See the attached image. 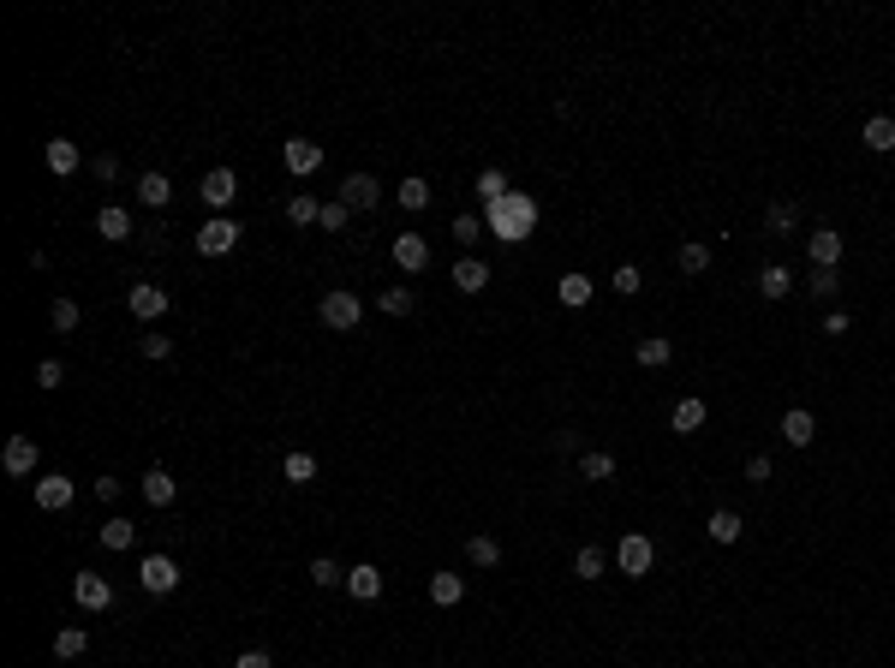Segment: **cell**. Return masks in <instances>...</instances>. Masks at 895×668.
Here are the masks:
<instances>
[{
    "label": "cell",
    "mask_w": 895,
    "mask_h": 668,
    "mask_svg": "<svg viewBox=\"0 0 895 668\" xmlns=\"http://www.w3.org/2000/svg\"><path fill=\"white\" fill-rule=\"evenodd\" d=\"M483 221H490V233H496L501 245H520V239H531V228H538V198H526V191H508L501 203H490V209H483Z\"/></svg>",
    "instance_id": "6da1fadb"
},
{
    "label": "cell",
    "mask_w": 895,
    "mask_h": 668,
    "mask_svg": "<svg viewBox=\"0 0 895 668\" xmlns=\"http://www.w3.org/2000/svg\"><path fill=\"white\" fill-rule=\"evenodd\" d=\"M316 316H323V328H358V316H365V305H358V293H346V286H335V293H323V305H316Z\"/></svg>",
    "instance_id": "7a4b0ae2"
},
{
    "label": "cell",
    "mask_w": 895,
    "mask_h": 668,
    "mask_svg": "<svg viewBox=\"0 0 895 668\" xmlns=\"http://www.w3.org/2000/svg\"><path fill=\"white\" fill-rule=\"evenodd\" d=\"M138 585L150 591V597H168L173 585H180V561H173V555H143L138 561Z\"/></svg>",
    "instance_id": "3957f363"
},
{
    "label": "cell",
    "mask_w": 895,
    "mask_h": 668,
    "mask_svg": "<svg viewBox=\"0 0 895 668\" xmlns=\"http://www.w3.org/2000/svg\"><path fill=\"white\" fill-rule=\"evenodd\" d=\"M239 239H245V233H239V221H233V215H215V221H203L198 251H203V257H228Z\"/></svg>",
    "instance_id": "277c9868"
},
{
    "label": "cell",
    "mask_w": 895,
    "mask_h": 668,
    "mask_svg": "<svg viewBox=\"0 0 895 668\" xmlns=\"http://www.w3.org/2000/svg\"><path fill=\"white\" fill-rule=\"evenodd\" d=\"M72 603H78V609H108V603H114V585L84 567V573H72Z\"/></svg>",
    "instance_id": "5b68a950"
},
{
    "label": "cell",
    "mask_w": 895,
    "mask_h": 668,
    "mask_svg": "<svg viewBox=\"0 0 895 668\" xmlns=\"http://www.w3.org/2000/svg\"><path fill=\"white\" fill-rule=\"evenodd\" d=\"M198 198L209 203V209H228V203L239 198V173H233V168H209V173H203V185H198Z\"/></svg>",
    "instance_id": "8992f818"
},
{
    "label": "cell",
    "mask_w": 895,
    "mask_h": 668,
    "mask_svg": "<svg viewBox=\"0 0 895 668\" xmlns=\"http://www.w3.org/2000/svg\"><path fill=\"white\" fill-rule=\"evenodd\" d=\"M341 203L346 209H376V203H383V185H376V173H346L341 179Z\"/></svg>",
    "instance_id": "52a82bcc"
},
{
    "label": "cell",
    "mask_w": 895,
    "mask_h": 668,
    "mask_svg": "<svg viewBox=\"0 0 895 668\" xmlns=\"http://www.w3.org/2000/svg\"><path fill=\"white\" fill-rule=\"evenodd\" d=\"M651 561H657V543L639 537V531H633V537H621V549H615V567L633 573V579H639V573H651Z\"/></svg>",
    "instance_id": "ba28073f"
},
{
    "label": "cell",
    "mask_w": 895,
    "mask_h": 668,
    "mask_svg": "<svg viewBox=\"0 0 895 668\" xmlns=\"http://www.w3.org/2000/svg\"><path fill=\"white\" fill-rule=\"evenodd\" d=\"M281 161H287V173H316L323 168V143H311V138H287V150H281Z\"/></svg>",
    "instance_id": "9c48e42d"
},
{
    "label": "cell",
    "mask_w": 895,
    "mask_h": 668,
    "mask_svg": "<svg viewBox=\"0 0 895 668\" xmlns=\"http://www.w3.org/2000/svg\"><path fill=\"white\" fill-rule=\"evenodd\" d=\"M126 305H131V316H138V323H156V316H168V293H161V286H150V281L131 286Z\"/></svg>",
    "instance_id": "30bf717a"
},
{
    "label": "cell",
    "mask_w": 895,
    "mask_h": 668,
    "mask_svg": "<svg viewBox=\"0 0 895 668\" xmlns=\"http://www.w3.org/2000/svg\"><path fill=\"white\" fill-rule=\"evenodd\" d=\"M173 496H180V478H173L168 466L143 471V501H150V508H173Z\"/></svg>",
    "instance_id": "8fae6325"
},
{
    "label": "cell",
    "mask_w": 895,
    "mask_h": 668,
    "mask_svg": "<svg viewBox=\"0 0 895 668\" xmlns=\"http://www.w3.org/2000/svg\"><path fill=\"white\" fill-rule=\"evenodd\" d=\"M806 251H812V269H836L848 245H841V233H836V228H818V233L806 239Z\"/></svg>",
    "instance_id": "7c38bea8"
},
{
    "label": "cell",
    "mask_w": 895,
    "mask_h": 668,
    "mask_svg": "<svg viewBox=\"0 0 895 668\" xmlns=\"http://www.w3.org/2000/svg\"><path fill=\"white\" fill-rule=\"evenodd\" d=\"M0 466H6V478H30V471H36V441L13 436L6 441V454H0Z\"/></svg>",
    "instance_id": "4fadbf2b"
},
{
    "label": "cell",
    "mask_w": 895,
    "mask_h": 668,
    "mask_svg": "<svg viewBox=\"0 0 895 668\" xmlns=\"http://www.w3.org/2000/svg\"><path fill=\"white\" fill-rule=\"evenodd\" d=\"M394 263H400L406 275H424V269H430V245L418 239V233H400V239H394Z\"/></svg>",
    "instance_id": "5bb4252c"
},
{
    "label": "cell",
    "mask_w": 895,
    "mask_h": 668,
    "mask_svg": "<svg viewBox=\"0 0 895 668\" xmlns=\"http://www.w3.org/2000/svg\"><path fill=\"white\" fill-rule=\"evenodd\" d=\"M346 591H353L358 603H376L383 597V573L370 567V561H358V567H346Z\"/></svg>",
    "instance_id": "9a60e30c"
},
{
    "label": "cell",
    "mask_w": 895,
    "mask_h": 668,
    "mask_svg": "<svg viewBox=\"0 0 895 668\" xmlns=\"http://www.w3.org/2000/svg\"><path fill=\"white\" fill-rule=\"evenodd\" d=\"M758 293H764V299H788V293H794V269H788V263H764V269H758Z\"/></svg>",
    "instance_id": "2e32d148"
},
{
    "label": "cell",
    "mask_w": 895,
    "mask_h": 668,
    "mask_svg": "<svg viewBox=\"0 0 895 668\" xmlns=\"http://www.w3.org/2000/svg\"><path fill=\"white\" fill-rule=\"evenodd\" d=\"M36 508L43 513L72 508V478H36Z\"/></svg>",
    "instance_id": "e0dca14e"
},
{
    "label": "cell",
    "mask_w": 895,
    "mask_h": 668,
    "mask_svg": "<svg viewBox=\"0 0 895 668\" xmlns=\"http://www.w3.org/2000/svg\"><path fill=\"white\" fill-rule=\"evenodd\" d=\"M96 233H102V239H138V233H131V209H120V203H108V209H102L96 215Z\"/></svg>",
    "instance_id": "ac0fdd59"
},
{
    "label": "cell",
    "mask_w": 895,
    "mask_h": 668,
    "mask_svg": "<svg viewBox=\"0 0 895 668\" xmlns=\"http://www.w3.org/2000/svg\"><path fill=\"white\" fill-rule=\"evenodd\" d=\"M812 436H818V424H812V412H806V406L782 412V441H788V448H806Z\"/></svg>",
    "instance_id": "d6986e66"
},
{
    "label": "cell",
    "mask_w": 895,
    "mask_h": 668,
    "mask_svg": "<svg viewBox=\"0 0 895 668\" xmlns=\"http://www.w3.org/2000/svg\"><path fill=\"white\" fill-rule=\"evenodd\" d=\"M168 198H173L168 173H138V203L143 209H168Z\"/></svg>",
    "instance_id": "ffe728a7"
},
{
    "label": "cell",
    "mask_w": 895,
    "mask_h": 668,
    "mask_svg": "<svg viewBox=\"0 0 895 668\" xmlns=\"http://www.w3.org/2000/svg\"><path fill=\"white\" fill-rule=\"evenodd\" d=\"M603 573H609V555L597 549V543H585V549L573 555V579H585V585H591V579H603Z\"/></svg>",
    "instance_id": "44dd1931"
},
{
    "label": "cell",
    "mask_w": 895,
    "mask_h": 668,
    "mask_svg": "<svg viewBox=\"0 0 895 668\" xmlns=\"http://www.w3.org/2000/svg\"><path fill=\"white\" fill-rule=\"evenodd\" d=\"M555 293H561V305H568V311H585V305H591V275H561V286H555Z\"/></svg>",
    "instance_id": "7402d4cb"
},
{
    "label": "cell",
    "mask_w": 895,
    "mask_h": 668,
    "mask_svg": "<svg viewBox=\"0 0 895 668\" xmlns=\"http://www.w3.org/2000/svg\"><path fill=\"white\" fill-rule=\"evenodd\" d=\"M48 173H78V143L72 138H48Z\"/></svg>",
    "instance_id": "603a6c76"
},
{
    "label": "cell",
    "mask_w": 895,
    "mask_h": 668,
    "mask_svg": "<svg viewBox=\"0 0 895 668\" xmlns=\"http://www.w3.org/2000/svg\"><path fill=\"white\" fill-rule=\"evenodd\" d=\"M454 286L460 293H483V286H490V269H483L478 257H460L454 263Z\"/></svg>",
    "instance_id": "cb8c5ba5"
},
{
    "label": "cell",
    "mask_w": 895,
    "mask_h": 668,
    "mask_svg": "<svg viewBox=\"0 0 895 668\" xmlns=\"http://www.w3.org/2000/svg\"><path fill=\"white\" fill-rule=\"evenodd\" d=\"M460 597H466V579H460V573H436V579H430V603H442V609H454Z\"/></svg>",
    "instance_id": "d4e9b609"
},
{
    "label": "cell",
    "mask_w": 895,
    "mask_h": 668,
    "mask_svg": "<svg viewBox=\"0 0 895 668\" xmlns=\"http://www.w3.org/2000/svg\"><path fill=\"white\" fill-rule=\"evenodd\" d=\"M860 138H866V150H878V156H890V150H895V120H890V114L866 120V131H860Z\"/></svg>",
    "instance_id": "484cf974"
},
{
    "label": "cell",
    "mask_w": 895,
    "mask_h": 668,
    "mask_svg": "<svg viewBox=\"0 0 895 668\" xmlns=\"http://www.w3.org/2000/svg\"><path fill=\"white\" fill-rule=\"evenodd\" d=\"M579 478H585V484H609V478H615V454H603V448H591V454L579 460Z\"/></svg>",
    "instance_id": "4316f807"
},
{
    "label": "cell",
    "mask_w": 895,
    "mask_h": 668,
    "mask_svg": "<svg viewBox=\"0 0 895 668\" xmlns=\"http://www.w3.org/2000/svg\"><path fill=\"white\" fill-rule=\"evenodd\" d=\"M84 651H90V633H84V626H66V633H54V656H60V663H78Z\"/></svg>",
    "instance_id": "83f0119b"
},
{
    "label": "cell",
    "mask_w": 895,
    "mask_h": 668,
    "mask_svg": "<svg viewBox=\"0 0 895 668\" xmlns=\"http://www.w3.org/2000/svg\"><path fill=\"white\" fill-rule=\"evenodd\" d=\"M394 203H400V209H413V215L430 209V185L418 179V173H413V179H400V185H394Z\"/></svg>",
    "instance_id": "f1b7e54d"
},
{
    "label": "cell",
    "mask_w": 895,
    "mask_h": 668,
    "mask_svg": "<svg viewBox=\"0 0 895 668\" xmlns=\"http://www.w3.org/2000/svg\"><path fill=\"white\" fill-rule=\"evenodd\" d=\"M633 358H639V364H645V370H663V364H668V358H675V346H668V341H663V334H645V341H639V353H633Z\"/></svg>",
    "instance_id": "f546056e"
},
{
    "label": "cell",
    "mask_w": 895,
    "mask_h": 668,
    "mask_svg": "<svg viewBox=\"0 0 895 668\" xmlns=\"http://www.w3.org/2000/svg\"><path fill=\"white\" fill-rule=\"evenodd\" d=\"M675 263H681V275H705V269H711V245H705V239H686Z\"/></svg>",
    "instance_id": "4dcf8cb0"
},
{
    "label": "cell",
    "mask_w": 895,
    "mask_h": 668,
    "mask_svg": "<svg viewBox=\"0 0 895 668\" xmlns=\"http://www.w3.org/2000/svg\"><path fill=\"white\" fill-rule=\"evenodd\" d=\"M668 424L681 430V436H693V430H705V400H681V406H675V418H668Z\"/></svg>",
    "instance_id": "1f68e13d"
},
{
    "label": "cell",
    "mask_w": 895,
    "mask_h": 668,
    "mask_svg": "<svg viewBox=\"0 0 895 668\" xmlns=\"http://www.w3.org/2000/svg\"><path fill=\"white\" fill-rule=\"evenodd\" d=\"M281 478H287L293 489H305V484L316 478V460H311V454H287V460H281Z\"/></svg>",
    "instance_id": "d6a6232c"
},
{
    "label": "cell",
    "mask_w": 895,
    "mask_h": 668,
    "mask_svg": "<svg viewBox=\"0 0 895 668\" xmlns=\"http://www.w3.org/2000/svg\"><path fill=\"white\" fill-rule=\"evenodd\" d=\"M705 531H711L716 543H734V537H740V513H734V508H716L711 519H705Z\"/></svg>",
    "instance_id": "836d02e7"
},
{
    "label": "cell",
    "mask_w": 895,
    "mask_h": 668,
    "mask_svg": "<svg viewBox=\"0 0 895 668\" xmlns=\"http://www.w3.org/2000/svg\"><path fill=\"white\" fill-rule=\"evenodd\" d=\"M478 198H483V209H490V203H501V198H508V173L483 168V173H478Z\"/></svg>",
    "instance_id": "e575fe53"
},
{
    "label": "cell",
    "mask_w": 895,
    "mask_h": 668,
    "mask_svg": "<svg viewBox=\"0 0 895 668\" xmlns=\"http://www.w3.org/2000/svg\"><path fill=\"white\" fill-rule=\"evenodd\" d=\"M287 221H293V228H316V221H323V203L316 198H293L287 203Z\"/></svg>",
    "instance_id": "d590c367"
},
{
    "label": "cell",
    "mask_w": 895,
    "mask_h": 668,
    "mask_svg": "<svg viewBox=\"0 0 895 668\" xmlns=\"http://www.w3.org/2000/svg\"><path fill=\"white\" fill-rule=\"evenodd\" d=\"M806 293H812V299H836V293H841V275L836 269H812L806 275Z\"/></svg>",
    "instance_id": "8d00e7d4"
},
{
    "label": "cell",
    "mask_w": 895,
    "mask_h": 668,
    "mask_svg": "<svg viewBox=\"0 0 895 668\" xmlns=\"http://www.w3.org/2000/svg\"><path fill=\"white\" fill-rule=\"evenodd\" d=\"M383 311L388 316H413L418 311V293H413V286H388V293H383Z\"/></svg>",
    "instance_id": "74e56055"
},
{
    "label": "cell",
    "mask_w": 895,
    "mask_h": 668,
    "mask_svg": "<svg viewBox=\"0 0 895 668\" xmlns=\"http://www.w3.org/2000/svg\"><path fill=\"white\" fill-rule=\"evenodd\" d=\"M131 537H138L131 519H108V526H102V549H131Z\"/></svg>",
    "instance_id": "f35d334b"
},
{
    "label": "cell",
    "mask_w": 895,
    "mask_h": 668,
    "mask_svg": "<svg viewBox=\"0 0 895 668\" xmlns=\"http://www.w3.org/2000/svg\"><path fill=\"white\" fill-rule=\"evenodd\" d=\"M466 555H472V567H496V561H501V543L496 537H472Z\"/></svg>",
    "instance_id": "ab89813d"
},
{
    "label": "cell",
    "mask_w": 895,
    "mask_h": 668,
    "mask_svg": "<svg viewBox=\"0 0 895 668\" xmlns=\"http://www.w3.org/2000/svg\"><path fill=\"white\" fill-rule=\"evenodd\" d=\"M311 579L328 591V585H346V567H341V561H328V555H316V561H311Z\"/></svg>",
    "instance_id": "60d3db41"
},
{
    "label": "cell",
    "mask_w": 895,
    "mask_h": 668,
    "mask_svg": "<svg viewBox=\"0 0 895 668\" xmlns=\"http://www.w3.org/2000/svg\"><path fill=\"white\" fill-rule=\"evenodd\" d=\"M794 221H800L794 203H770V215H764V228H770V233H794Z\"/></svg>",
    "instance_id": "b9f144b4"
},
{
    "label": "cell",
    "mask_w": 895,
    "mask_h": 668,
    "mask_svg": "<svg viewBox=\"0 0 895 668\" xmlns=\"http://www.w3.org/2000/svg\"><path fill=\"white\" fill-rule=\"evenodd\" d=\"M346 221H353V209H346V203L335 198V203H323V221H316V228H323V233H341Z\"/></svg>",
    "instance_id": "7bdbcfd3"
},
{
    "label": "cell",
    "mask_w": 895,
    "mask_h": 668,
    "mask_svg": "<svg viewBox=\"0 0 895 668\" xmlns=\"http://www.w3.org/2000/svg\"><path fill=\"white\" fill-rule=\"evenodd\" d=\"M66 382V364H60V358H43V364H36V388H60Z\"/></svg>",
    "instance_id": "ee69618b"
},
{
    "label": "cell",
    "mask_w": 895,
    "mask_h": 668,
    "mask_svg": "<svg viewBox=\"0 0 895 668\" xmlns=\"http://www.w3.org/2000/svg\"><path fill=\"white\" fill-rule=\"evenodd\" d=\"M48 316H54L60 334H72V328H78V305H72V299H54V311H48Z\"/></svg>",
    "instance_id": "f6af8a7d"
},
{
    "label": "cell",
    "mask_w": 895,
    "mask_h": 668,
    "mask_svg": "<svg viewBox=\"0 0 895 668\" xmlns=\"http://www.w3.org/2000/svg\"><path fill=\"white\" fill-rule=\"evenodd\" d=\"M478 233H483V221H478V215H466V209H460V215H454V239H460V245H472Z\"/></svg>",
    "instance_id": "bcb514c9"
},
{
    "label": "cell",
    "mask_w": 895,
    "mask_h": 668,
    "mask_svg": "<svg viewBox=\"0 0 895 668\" xmlns=\"http://www.w3.org/2000/svg\"><path fill=\"white\" fill-rule=\"evenodd\" d=\"M615 293H627V299L639 293V269H633V263H621V269H615Z\"/></svg>",
    "instance_id": "7dc6e473"
},
{
    "label": "cell",
    "mask_w": 895,
    "mask_h": 668,
    "mask_svg": "<svg viewBox=\"0 0 895 668\" xmlns=\"http://www.w3.org/2000/svg\"><path fill=\"white\" fill-rule=\"evenodd\" d=\"M233 668H275V656L251 644V651H239V656H233Z\"/></svg>",
    "instance_id": "c3c4849f"
},
{
    "label": "cell",
    "mask_w": 895,
    "mask_h": 668,
    "mask_svg": "<svg viewBox=\"0 0 895 668\" xmlns=\"http://www.w3.org/2000/svg\"><path fill=\"white\" fill-rule=\"evenodd\" d=\"M138 346H143V358H168V353H173V341H168V334H143Z\"/></svg>",
    "instance_id": "681fc988"
},
{
    "label": "cell",
    "mask_w": 895,
    "mask_h": 668,
    "mask_svg": "<svg viewBox=\"0 0 895 668\" xmlns=\"http://www.w3.org/2000/svg\"><path fill=\"white\" fill-rule=\"evenodd\" d=\"M746 478H753V484H770V454H753V460H746Z\"/></svg>",
    "instance_id": "f907efd6"
},
{
    "label": "cell",
    "mask_w": 895,
    "mask_h": 668,
    "mask_svg": "<svg viewBox=\"0 0 895 668\" xmlns=\"http://www.w3.org/2000/svg\"><path fill=\"white\" fill-rule=\"evenodd\" d=\"M90 173H96L102 185H114V179H120V161H114V156H96V168H90Z\"/></svg>",
    "instance_id": "816d5d0a"
},
{
    "label": "cell",
    "mask_w": 895,
    "mask_h": 668,
    "mask_svg": "<svg viewBox=\"0 0 895 668\" xmlns=\"http://www.w3.org/2000/svg\"><path fill=\"white\" fill-rule=\"evenodd\" d=\"M96 496L102 501H120V478H96Z\"/></svg>",
    "instance_id": "f5cc1de1"
}]
</instances>
